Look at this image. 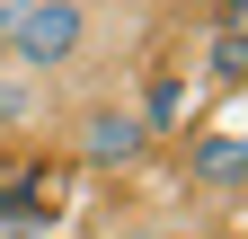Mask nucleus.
Returning a JSON list of instances; mask_svg holds the SVG:
<instances>
[{
	"label": "nucleus",
	"mask_w": 248,
	"mask_h": 239,
	"mask_svg": "<svg viewBox=\"0 0 248 239\" xmlns=\"http://www.w3.org/2000/svg\"><path fill=\"white\" fill-rule=\"evenodd\" d=\"M142 18L124 9H89V0H0V62L45 80V89H107V80H133L124 45H133Z\"/></svg>",
	"instance_id": "obj_1"
},
{
	"label": "nucleus",
	"mask_w": 248,
	"mask_h": 239,
	"mask_svg": "<svg viewBox=\"0 0 248 239\" xmlns=\"http://www.w3.org/2000/svg\"><path fill=\"white\" fill-rule=\"evenodd\" d=\"M53 151L71 160V168H89V177H133L151 151H160V133H151V115H142V98H133V80H107V89L62 98Z\"/></svg>",
	"instance_id": "obj_2"
},
{
	"label": "nucleus",
	"mask_w": 248,
	"mask_h": 239,
	"mask_svg": "<svg viewBox=\"0 0 248 239\" xmlns=\"http://www.w3.org/2000/svg\"><path fill=\"white\" fill-rule=\"evenodd\" d=\"M177 168H186V195H195L213 222H231L239 204H248V133L231 124V115L186 133V160H177Z\"/></svg>",
	"instance_id": "obj_3"
},
{
	"label": "nucleus",
	"mask_w": 248,
	"mask_h": 239,
	"mask_svg": "<svg viewBox=\"0 0 248 239\" xmlns=\"http://www.w3.org/2000/svg\"><path fill=\"white\" fill-rule=\"evenodd\" d=\"M53 124H62V89H45V80L0 62V160L9 151H45Z\"/></svg>",
	"instance_id": "obj_4"
},
{
	"label": "nucleus",
	"mask_w": 248,
	"mask_h": 239,
	"mask_svg": "<svg viewBox=\"0 0 248 239\" xmlns=\"http://www.w3.org/2000/svg\"><path fill=\"white\" fill-rule=\"evenodd\" d=\"M248 71V18L239 9H213V45H204V80L213 89H239Z\"/></svg>",
	"instance_id": "obj_5"
},
{
	"label": "nucleus",
	"mask_w": 248,
	"mask_h": 239,
	"mask_svg": "<svg viewBox=\"0 0 248 239\" xmlns=\"http://www.w3.org/2000/svg\"><path fill=\"white\" fill-rule=\"evenodd\" d=\"M98 239H177V222H160V213H124V222H107Z\"/></svg>",
	"instance_id": "obj_6"
},
{
	"label": "nucleus",
	"mask_w": 248,
	"mask_h": 239,
	"mask_svg": "<svg viewBox=\"0 0 248 239\" xmlns=\"http://www.w3.org/2000/svg\"><path fill=\"white\" fill-rule=\"evenodd\" d=\"M177 239H239L231 222H204V230H177Z\"/></svg>",
	"instance_id": "obj_7"
}]
</instances>
